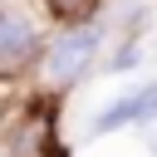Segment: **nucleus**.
I'll list each match as a JSON object with an SVG mask.
<instances>
[{
	"label": "nucleus",
	"instance_id": "obj_1",
	"mask_svg": "<svg viewBox=\"0 0 157 157\" xmlns=\"http://www.w3.org/2000/svg\"><path fill=\"white\" fill-rule=\"evenodd\" d=\"M108 44H113V29H108L103 15L98 20H74V25H49V39H44L39 64L29 74V88L49 93V98L74 93L78 83H88L103 69Z\"/></svg>",
	"mask_w": 157,
	"mask_h": 157
},
{
	"label": "nucleus",
	"instance_id": "obj_2",
	"mask_svg": "<svg viewBox=\"0 0 157 157\" xmlns=\"http://www.w3.org/2000/svg\"><path fill=\"white\" fill-rule=\"evenodd\" d=\"M44 39H49V20L34 0H0V78L29 83Z\"/></svg>",
	"mask_w": 157,
	"mask_h": 157
},
{
	"label": "nucleus",
	"instance_id": "obj_3",
	"mask_svg": "<svg viewBox=\"0 0 157 157\" xmlns=\"http://www.w3.org/2000/svg\"><path fill=\"white\" fill-rule=\"evenodd\" d=\"M0 142H5L10 157H59V152H69L64 137H59V98L29 88V98L20 103V113H15V123L5 128Z\"/></svg>",
	"mask_w": 157,
	"mask_h": 157
},
{
	"label": "nucleus",
	"instance_id": "obj_4",
	"mask_svg": "<svg viewBox=\"0 0 157 157\" xmlns=\"http://www.w3.org/2000/svg\"><path fill=\"white\" fill-rule=\"evenodd\" d=\"M44 10L49 25H74V20H98L108 10V0H34Z\"/></svg>",
	"mask_w": 157,
	"mask_h": 157
},
{
	"label": "nucleus",
	"instance_id": "obj_5",
	"mask_svg": "<svg viewBox=\"0 0 157 157\" xmlns=\"http://www.w3.org/2000/svg\"><path fill=\"white\" fill-rule=\"evenodd\" d=\"M137 64H142V34H123L103 54V74H132Z\"/></svg>",
	"mask_w": 157,
	"mask_h": 157
},
{
	"label": "nucleus",
	"instance_id": "obj_6",
	"mask_svg": "<svg viewBox=\"0 0 157 157\" xmlns=\"http://www.w3.org/2000/svg\"><path fill=\"white\" fill-rule=\"evenodd\" d=\"M128 93H132V113H137V128H152V123H157V78H147V83H132Z\"/></svg>",
	"mask_w": 157,
	"mask_h": 157
},
{
	"label": "nucleus",
	"instance_id": "obj_7",
	"mask_svg": "<svg viewBox=\"0 0 157 157\" xmlns=\"http://www.w3.org/2000/svg\"><path fill=\"white\" fill-rule=\"evenodd\" d=\"M0 157H10V152H5V142H0Z\"/></svg>",
	"mask_w": 157,
	"mask_h": 157
},
{
	"label": "nucleus",
	"instance_id": "obj_8",
	"mask_svg": "<svg viewBox=\"0 0 157 157\" xmlns=\"http://www.w3.org/2000/svg\"><path fill=\"white\" fill-rule=\"evenodd\" d=\"M59 157H69V152H59Z\"/></svg>",
	"mask_w": 157,
	"mask_h": 157
}]
</instances>
